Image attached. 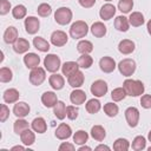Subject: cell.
I'll return each instance as SVG.
<instances>
[{
	"label": "cell",
	"instance_id": "cell-1",
	"mask_svg": "<svg viewBox=\"0 0 151 151\" xmlns=\"http://www.w3.org/2000/svg\"><path fill=\"white\" fill-rule=\"evenodd\" d=\"M123 87L126 91V94L130 97H138L142 96L145 91L144 84L140 80H134V79H126L123 83Z\"/></svg>",
	"mask_w": 151,
	"mask_h": 151
},
{
	"label": "cell",
	"instance_id": "cell-2",
	"mask_svg": "<svg viewBox=\"0 0 151 151\" xmlns=\"http://www.w3.org/2000/svg\"><path fill=\"white\" fill-rule=\"evenodd\" d=\"M87 33H88V26L83 20H78V21L73 22L70 27V35L73 39L84 38V37H86Z\"/></svg>",
	"mask_w": 151,
	"mask_h": 151
},
{
	"label": "cell",
	"instance_id": "cell-3",
	"mask_svg": "<svg viewBox=\"0 0 151 151\" xmlns=\"http://www.w3.org/2000/svg\"><path fill=\"white\" fill-rule=\"evenodd\" d=\"M120 74H123L124 77H130L136 71V61L133 59H130V58H125L123 60L119 61V64L117 65Z\"/></svg>",
	"mask_w": 151,
	"mask_h": 151
},
{
	"label": "cell",
	"instance_id": "cell-4",
	"mask_svg": "<svg viewBox=\"0 0 151 151\" xmlns=\"http://www.w3.org/2000/svg\"><path fill=\"white\" fill-rule=\"evenodd\" d=\"M72 11L68 7H60L54 13V20L59 25H67L72 20Z\"/></svg>",
	"mask_w": 151,
	"mask_h": 151
},
{
	"label": "cell",
	"instance_id": "cell-5",
	"mask_svg": "<svg viewBox=\"0 0 151 151\" xmlns=\"http://www.w3.org/2000/svg\"><path fill=\"white\" fill-rule=\"evenodd\" d=\"M44 66H45V70H47L48 72L51 73H55L60 66H61V61H60V58L57 55V54H53V53H50L45 57L44 59Z\"/></svg>",
	"mask_w": 151,
	"mask_h": 151
},
{
	"label": "cell",
	"instance_id": "cell-6",
	"mask_svg": "<svg viewBox=\"0 0 151 151\" xmlns=\"http://www.w3.org/2000/svg\"><path fill=\"white\" fill-rule=\"evenodd\" d=\"M46 79V72L42 67H35V68H32L31 73H29V81L32 85L34 86H39L41 85Z\"/></svg>",
	"mask_w": 151,
	"mask_h": 151
},
{
	"label": "cell",
	"instance_id": "cell-7",
	"mask_svg": "<svg viewBox=\"0 0 151 151\" xmlns=\"http://www.w3.org/2000/svg\"><path fill=\"white\" fill-rule=\"evenodd\" d=\"M90 90H91V93H92L94 97L100 98V97H104V96L106 94L109 87H107L106 81H104V80H101V79H98V80H96V81L92 83Z\"/></svg>",
	"mask_w": 151,
	"mask_h": 151
},
{
	"label": "cell",
	"instance_id": "cell-8",
	"mask_svg": "<svg viewBox=\"0 0 151 151\" xmlns=\"http://www.w3.org/2000/svg\"><path fill=\"white\" fill-rule=\"evenodd\" d=\"M125 118L130 127H136L139 122V111L134 106H130L125 110Z\"/></svg>",
	"mask_w": 151,
	"mask_h": 151
},
{
	"label": "cell",
	"instance_id": "cell-9",
	"mask_svg": "<svg viewBox=\"0 0 151 151\" xmlns=\"http://www.w3.org/2000/svg\"><path fill=\"white\" fill-rule=\"evenodd\" d=\"M39 27H40V21L38 18L31 15L25 19V29L28 34H35L39 31Z\"/></svg>",
	"mask_w": 151,
	"mask_h": 151
},
{
	"label": "cell",
	"instance_id": "cell-10",
	"mask_svg": "<svg viewBox=\"0 0 151 151\" xmlns=\"http://www.w3.org/2000/svg\"><path fill=\"white\" fill-rule=\"evenodd\" d=\"M67 40H68V37L64 31H54L51 34V42L57 47H61L66 45Z\"/></svg>",
	"mask_w": 151,
	"mask_h": 151
},
{
	"label": "cell",
	"instance_id": "cell-11",
	"mask_svg": "<svg viewBox=\"0 0 151 151\" xmlns=\"http://www.w3.org/2000/svg\"><path fill=\"white\" fill-rule=\"evenodd\" d=\"M99 67L100 70L104 72V73H111L114 71V68L117 67L116 65V61L113 58L111 57H103L100 60H99Z\"/></svg>",
	"mask_w": 151,
	"mask_h": 151
},
{
	"label": "cell",
	"instance_id": "cell-12",
	"mask_svg": "<svg viewBox=\"0 0 151 151\" xmlns=\"http://www.w3.org/2000/svg\"><path fill=\"white\" fill-rule=\"evenodd\" d=\"M31 111V107L25 101H17L14 104V107H13V113L18 117V118H25Z\"/></svg>",
	"mask_w": 151,
	"mask_h": 151
},
{
	"label": "cell",
	"instance_id": "cell-13",
	"mask_svg": "<svg viewBox=\"0 0 151 151\" xmlns=\"http://www.w3.org/2000/svg\"><path fill=\"white\" fill-rule=\"evenodd\" d=\"M84 80H85V76L81 71H77L74 72L73 74H71L70 77H67V81H68V85L74 87V88H79L83 84H84Z\"/></svg>",
	"mask_w": 151,
	"mask_h": 151
},
{
	"label": "cell",
	"instance_id": "cell-14",
	"mask_svg": "<svg viewBox=\"0 0 151 151\" xmlns=\"http://www.w3.org/2000/svg\"><path fill=\"white\" fill-rule=\"evenodd\" d=\"M72 136V129L70 125L65 124V123H60L59 126L55 130V137L60 140H65L68 139Z\"/></svg>",
	"mask_w": 151,
	"mask_h": 151
},
{
	"label": "cell",
	"instance_id": "cell-15",
	"mask_svg": "<svg viewBox=\"0 0 151 151\" xmlns=\"http://www.w3.org/2000/svg\"><path fill=\"white\" fill-rule=\"evenodd\" d=\"M24 63L26 65L27 68H35L39 66L40 64V57L37 54V53H33V52H28L25 54L24 57Z\"/></svg>",
	"mask_w": 151,
	"mask_h": 151
},
{
	"label": "cell",
	"instance_id": "cell-16",
	"mask_svg": "<svg viewBox=\"0 0 151 151\" xmlns=\"http://www.w3.org/2000/svg\"><path fill=\"white\" fill-rule=\"evenodd\" d=\"M70 100L74 105H81V104H84L85 100H86V93H85V91H83L80 88H76L74 91L71 92Z\"/></svg>",
	"mask_w": 151,
	"mask_h": 151
},
{
	"label": "cell",
	"instance_id": "cell-17",
	"mask_svg": "<svg viewBox=\"0 0 151 151\" xmlns=\"http://www.w3.org/2000/svg\"><path fill=\"white\" fill-rule=\"evenodd\" d=\"M41 101H42L44 106H46V107H54L55 104L58 103V98H57V94L54 92L46 91L41 96Z\"/></svg>",
	"mask_w": 151,
	"mask_h": 151
},
{
	"label": "cell",
	"instance_id": "cell-18",
	"mask_svg": "<svg viewBox=\"0 0 151 151\" xmlns=\"http://www.w3.org/2000/svg\"><path fill=\"white\" fill-rule=\"evenodd\" d=\"M19 38L18 29L14 26H8L4 33V41L6 44H14Z\"/></svg>",
	"mask_w": 151,
	"mask_h": 151
},
{
	"label": "cell",
	"instance_id": "cell-19",
	"mask_svg": "<svg viewBox=\"0 0 151 151\" xmlns=\"http://www.w3.org/2000/svg\"><path fill=\"white\" fill-rule=\"evenodd\" d=\"M136 48V45L130 39H123L118 44V50L122 54H131Z\"/></svg>",
	"mask_w": 151,
	"mask_h": 151
},
{
	"label": "cell",
	"instance_id": "cell-20",
	"mask_svg": "<svg viewBox=\"0 0 151 151\" xmlns=\"http://www.w3.org/2000/svg\"><path fill=\"white\" fill-rule=\"evenodd\" d=\"M116 14V7L112 4H105L99 11V15L103 20H110Z\"/></svg>",
	"mask_w": 151,
	"mask_h": 151
},
{
	"label": "cell",
	"instance_id": "cell-21",
	"mask_svg": "<svg viewBox=\"0 0 151 151\" xmlns=\"http://www.w3.org/2000/svg\"><path fill=\"white\" fill-rule=\"evenodd\" d=\"M48 83L51 85V87L53 90H61L65 85V80H64V77L61 74H58V73H53L50 78H48Z\"/></svg>",
	"mask_w": 151,
	"mask_h": 151
},
{
	"label": "cell",
	"instance_id": "cell-22",
	"mask_svg": "<svg viewBox=\"0 0 151 151\" xmlns=\"http://www.w3.org/2000/svg\"><path fill=\"white\" fill-rule=\"evenodd\" d=\"M106 32H107V28L101 21L93 22V25L91 26V33L96 38H103L106 34Z\"/></svg>",
	"mask_w": 151,
	"mask_h": 151
},
{
	"label": "cell",
	"instance_id": "cell-23",
	"mask_svg": "<svg viewBox=\"0 0 151 151\" xmlns=\"http://www.w3.org/2000/svg\"><path fill=\"white\" fill-rule=\"evenodd\" d=\"M31 126H32V130H33L34 132H38V133H44V132H46V130H47V124H46V122H45V119H44L42 117H37V118H34V119L32 120Z\"/></svg>",
	"mask_w": 151,
	"mask_h": 151
},
{
	"label": "cell",
	"instance_id": "cell-24",
	"mask_svg": "<svg viewBox=\"0 0 151 151\" xmlns=\"http://www.w3.org/2000/svg\"><path fill=\"white\" fill-rule=\"evenodd\" d=\"M29 48V42L28 40L24 39V38H18V40L13 44V50L15 53H19V54H22V53H26Z\"/></svg>",
	"mask_w": 151,
	"mask_h": 151
},
{
	"label": "cell",
	"instance_id": "cell-25",
	"mask_svg": "<svg viewBox=\"0 0 151 151\" xmlns=\"http://www.w3.org/2000/svg\"><path fill=\"white\" fill-rule=\"evenodd\" d=\"M114 27L117 31L119 32H127L129 27H130V22L129 19L124 15H119L114 19Z\"/></svg>",
	"mask_w": 151,
	"mask_h": 151
},
{
	"label": "cell",
	"instance_id": "cell-26",
	"mask_svg": "<svg viewBox=\"0 0 151 151\" xmlns=\"http://www.w3.org/2000/svg\"><path fill=\"white\" fill-rule=\"evenodd\" d=\"M19 91L17 88H7L5 92H4V100L5 103L7 104H13V103H17L18 99H19Z\"/></svg>",
	"mask_w": 151,
	"mask_h": 151
},
{
	"label": "cell",
	"instance_id": "cell-27",
	"mask_svg": "<svg viewBox=\"0 0 151 151\" xmlns=\"http://www.w3.org/2000/svg\"><path fill=\"white\" fill-rule=\"evenodd\" d=\"M79 70V65L78 63L76 61H66L61 66V72H63V76H66V77H70L71 74H73L74 72H77Z\"/></svg>",
	"mask_w": 151,
	"mask_h": 151
},
{
	"label": "cell",
	"instance_id": "cell-28",
	"mask_svg": "<svg viewBox=\"0 0 151 151\" xmlns=\"http://www.w3.org/2000/svg\"><path fill=\"white\" fill-rule=\"evenodd\" d=\"M91 137L97 142H103L106 137L105 129L101 125H94L91 129Z\"/></svg>",
	"mask_w": 151,
	"mask_h": 151
},
{
	"label": "cell",
	"instance_id": "cell-29",
	"mask_svg": "<svg viewBox=\"0 0 151 151\" xmlns=\"http://www.w3.org/2000/svg\"><path fill=\"white\" fill-rule=\"evenodd\" d=\"M20 139H21V142H22L24 145L29 146V145H33L34 144V142H35V134H34V132L32 130L27 129V130H25L20 134Z\"/></svg>",
	"mask_w": 151,
	"mask_h": 151
},
{
	"label": "cell",
	"instance_id": "cell-30",
	"mask_svg": "<svg viewBox=\"0 0 151 151\" xmlns=\"http://www.w3.org/2000/svg\"><path fill=\"white\" fill-rule=\"evenodd\" d=\"M144 15L140 12H132L129 17V22L133 27H139L144 24Z\"/></svg>",
	"mask_w": 151,
	"mask_h": 151
},
{
	"label": "cell",
	"instance_id": "cell-31",
	"mask_svg": "<svg viewBox=\"0 0 151 151\" xmlns=\"http://www.w3.org/2000/svg\"><path fill=\"white\" fill-rule=\"evenodd\" d=\"M33 45L40 52H48V50H50V42L41 37H35L33 39Z\"/></svg>",
	"mask_w": 151,
	"mask_h": 151
},
{
	"label": "cell",
	"instance_id": "cell-32",
	"mask_svg": "<svg viewBox=\"0 0 151 151\" xmlns=\"http://www.w3.org/2000/svg\"><path fill=\"white\" fill-rule=\"evenodd\" d=\"M53 113H54V116H55L58 119L63 120V119L66 117V105H65V103L58 100V103H57L55 106L53 107Z\"/></svg>",
	"mask_w": 151,
	"mask_h": 151
},
{
	"label": "cell",
	"instance_id": "cell-33",
	"mask_svg": "<svg viewBox=\"0 0 151 151\" xmlns=\"http://www.w3.org/2000/svg\"><path fill=\"white\" fill-rule=\"evenodd\" d=\"M77 50L81 54H88L93 51V45L88 40H80L77 45Z\"/></svg>",
	"mask_w": 151,
	"mask_h": 151
},
{
	"label": "cell",
	"instance_id": "cell-34",
	"mask_svg": "<svg viewBox=\"0 0 151 151\" xmlns=\"http://www.w3.org/2000/svg\"><path fill=\"white\" fill-rule=\"evenodd\" d=\"M86 111L88 112V113H91V114H94V113H97V112H99V110L101 109V105H100V101L98 100V99H90V100H87V103H86Z\"/></svg>",
	"mask_w": 151,
	"mask_h": 151
},
{
	"label": "cell",
	"instance_id": "cell-35",
	"mask_svg": "<svg viewBox=\"0 0 151 151\" xmlns=\"http://www.w3.org/2000/svg\"><path fill=\"white\" fill-rule=\"evenodd\" d=\"M13 129H14V132L17 134H21L25 130L28 129V122L25 120L24 118H19L14 122V125H13Z\"/></svg>",
	"mask_w": 151,
	"mask_h": 151
},
{
	"label": "cell",
	"instance_id": "cell-36",
	"mask_svg": "<svg viewBox=\"0 0 151 151\" xmlns=\"http://www.w3.org/2000/svg\"><path fill=\"white\" fill-rule=\"evenodd\" d=\"M88 139V134L86 131L84 130H78L74 134H73V142L74 144H78V145H84Z\"/></svg>",
	"mask_w": 151,
	"mask_h": 151
},
{
	"label": "cell",
	"instance_id": "cell-37",
	"mask_svg": "<svg viewBox=\"0 0 151 151\" xmlns=\"http://www.w3.org/2000/svg\"><path fill=\"white\" fill-rule=\"evenodd\" d=\"M131 146H132V149L134 151H142V150H144L146 147V139H145V137H143V136L134 137Z\"/></svg>",
	"mask_w": 151,
	"mask_h": 151
},
{
	"label": "cell",
	"instance_id": "cell-38",
	"mask_svg": "<svg viewBox=\"0 0 151 151\" xmlns=\"http://www.w3.org/2000/svg\"><path fill=\"white\" fill-rule=\"evenodd\" d=\"M77 63H78L79 67H81V68H90L93 64V59L90 54H81Z\"/></svg>",
	"mask_w": 151,
	"mask_h": 151
},
{
	"label": "cell",
	"instance_id": "cell-39",
	"mask_svg": "<svg viewBox=\"0 0 151 151\" xmlns=\"http://www.w3.org/2000/svg\"><path fill=\"white\" fill-rule=\"evenodd\" d=\"M130 147V143L125 138H118L113 143V150L116 151H127Z\"/></svg>",
	"mask_w": 151,
	"mask_h": 151
},
{
	"label": "cell",
	"instance_id": "cell-40",
	"mask_svg": "<svg viewBox=\"0 0 151 151\" xmlns=\"http://www.w3.org/2000/svg\"><path fill=\"white\" fill-rule=\"evenodd\" d=\"M103 110H104V112H105L106 116H109V117H116L118 114L119 107L114 103H106L104 105V109Z\"/></svg>",
	"mask_w": 151,
	"mask_h": 151
},
{
	"label": "cell",
	"instance_id": "cell-41",
	"mask_svg": "<svg viewBox=\"0 0 151 151\" xmlns=\"http://www.w3.org/2000/svg\"><path fill=\"white\" fill-rule=\"evenodd\" d=\"M26 13H27V9H26V7H25L24 5H17V6L12 9V15H13V18H14V19H18V20L25 18V17H26Z\"/></svg>",
	"mask_w": 151,
	"mask_h": 151
},
{
	"label": "cell",
	"instance_id": "cell-42",
	"mask_svg": "<svg viewBox=\"0 0 151 151\" xmlns=\"http://www.w3.org/2000/svg\"><path fill=\"white\" fill-rule=\"evenodd\" d=\"M13 79V72L8 67L0 68V81L1 83H9Z\"/></svg>",
	"mask_w": 151,
	"mask_h": 151
},
{
	"label": "cell",
	"instance_id": "cell-43",
	"mask_svg": "<svg viewBox=\"0 0 151 151\" xmlns=\"http://www.w3.org/2000/svg\"><path fill=\"white\" fill-rule=\"evenodd\" d=\"M126 91L124 87H117L114 90H112L111 92V98L113 99V101H120L126 97Z\"/></svg>",
	"mask_w": 151,
	"mask_h": 151
},
{
	"label": "cell",
	"instance_id": "cell-44",
	"mask_svg": "<svg viewBox=\"0 0 151 151\" xmlns=\"http://www.w3.org/2000/svg\"><path fill=\"white\" fill-rule=\"evenodd\" d=\"M133 8V0H119L118 9L122 13H130Z\"/></svg>",
	"mask_w": 151,
	"mask_h": 151
},
{
	"label": "cell",
	"instance_id": "cell-45",
	"mask_svg": "<svg viewBox=\"0 0 151 151\" xmlns=\"http://www.w3.org/2000/svg\"><path fill=\"white\" fill-rule=\"evenodd\" d=\"M37 12H38V14H39L40 17L46 18V17L51 15V13H52V7H51V5H48V4H46V2H42V4H40V5L38 6Z\"/></svg>",
	"mask_w": 151,
	"mask_h": 151
},
{
	"label": "cell",
	"instance_id": "cell-46",
	"mask_svg": "<svg viewBox=\"0 0 151 151\" xmlns=\"http://www.w3.org/2000/svg\"><path fill=\"white\" fill-rule=\"evenodd\" d=\"M78 113H79V110H78V107H76V105H70L66 107V117L68 119H71V120L77 119Z\"/></svg>",
	"mask_w": 151,
	"mask_h": 151
},
{
	"label": "cell",
	"instance_id": "cell-47",
	"mask_svg": "<svg viewBox=\"0 0 151 151\" xmlns=\"http://www.w3.org/2000/svg\"><path fill=\"white\" fill-rule=\"evenodd\" d=\"M9 117V109L7 107L6 104H1V107H0V122L4 123L6 122V119Z\"/></svg>",
	"mask_w": 151,
	"mask_h": 151
},
{
	"label": "cell",
	"instance_id": "cell-48",
	"mask_svg": "<svg viewBox=\"0 0 151 151\" xmlns=\"http://www.w3.org/2000/svg\"><path fill=\"white\" fill-rule=\"evenodd\" d=\"M11 9V2L8 0H0V14L5 15Z\"/></svg>",
	"mask_w": 151,
	"mask_h": 151
},
{
	"label": "cell",
	"instance_id": "cell-49",
	"mask_svg": "<svg viewBox=\"0 0 151 151\" xmlns=\"http://www.w3.org/2000/svg\"><path fill=\"white\" fill-rule=\"evenodd\" d=\"M140 105L144 109H151V94H144L140 98Z\"/></svg>",
	"mask_w": 151,
	"mask_h": 151
},
{
	"label": "cell",
	"instance_id": "cell-50",
	"mask_svg": "<svg viewBox=\"0 0 151 151\" xmlns=\"http://www.w3.org/2000/svg\"><path fill=\"white\" fill-rule=\"evenodd\" d=\"M78 1H79L80 6L84 8H91L96 4V0H78Z\"/></svg>",
	"mask_w": 151,
	"mask_h": 151
},
{
	"label": "cell",
	"instance_id": "cell-51",
	"mask_svg": "<svg viewBox=\"0 0 151 151\" xmlns=\"http://www.w3.org/2000/svg\"><path fill=\"white\" fill-rule=\"evenodd\" d=\"M74 149H76V146H74L73 144H71V143H66V142L61 143V144H60V146H59V150H60V151H64V150L73 151Z\"/></svg>",
	"mask_w": 151,
	"mask_h": 151
},
{
	"label": "cell",
	"instance_id": "cell-52",
	"mask_svg": "<svg viewBox=\"0 0 151 151\" xmlns=\"http://www.w3.org/2000/svg\"><path fill=\"white\" fill-rule=\"evenodd\" d=\"M96 150H110V146L104 145V144H100V145H98V146L96 147Z\"/></svg>",
	"mask_w": 151,
	"mask_h": 151
},
{
	"label": "cell",
	"instance_id": "cell-53",
	"mask_svg": "<svg viewBox=\"0 0 151 151\" xmlns=\"http://www.w3.org/2000/svg\"><path fill=\"white\" fill-rule=\"evenodd\" d=\"M78 150H79V151H85V150H86V151H91V147H90V146H86V145H81Z\"/></svg>",
	"mask_w": 151,
	"mask_h": 151
},
{
	"label": "cell",
	"instance_id": "cell-54",
	"mask_svg": "<svg viewBox=\"0 0 151 151\" xmlns=\"http://www.w3.org/2000/svg\"><path fill=\"white\" fill-rule=\"evenodd\" d=\"M11 150H12V151H14V150H25V146H21V145H15V146H13Z\"/></svg>",
	"mask_w": 151,
	"mask_h": 151
},
{
	"label": "cell",
	"instance_id": "cell-55",
	"mask_svg": "<svg viewBox=\"0 0 151 151\" xmlns=\"http://www.w3.org/2000/svg\"><path fill=\"white\" fill-rule=\"evenodd\" d=\"M146 27H147V32H149V34L151 35V19L147 21V25H146Z\"/></svg>",
	"mask_w": 151,
	"mask_h": 151
},
{
	"label": "cell",
	"instance_id": "cell-56",
	"mask_svg": "<svg viewBox=\"0 0 151 151\" xmlns=\"http://www.w3.org/2000/svg\"><path fill=\"white\" fill-rule=\"evenodd\" d=\"M147 138H149V140L151 142V130L149 131V134H147Z\"/></svg>",
	"mask_w": 151,
	"mask_h": 151
},
{
	"label": "cell",
	"instance_id": "cell-57",
	"mask_svg": "<svg viewBox=\"0 0 151 151\" xmlns=\"http://www.w3.org/2000/svg\"><path fill=\"white\" fill-rule=\"evenodd\" d=\"M147 150H149V151H151V146H150V147H147Z\"/></svg>",
	"mask_w": 151,
	"mask_h": 151
},
{
	"label": "cell",
	"instance_id": "cell-58",
	"mask_svg": "<svg viewBox=\"0 0 151 151\" xmlns=\"http://www.w3.org/2000/svg\"><path fill=\"white\" fill-rule=\"evenodd\" d=\"M105 1H112V0H105Z\"/></svg>",
	"mask_w": 151,
	"mask_h": 151
}]
</instances>
